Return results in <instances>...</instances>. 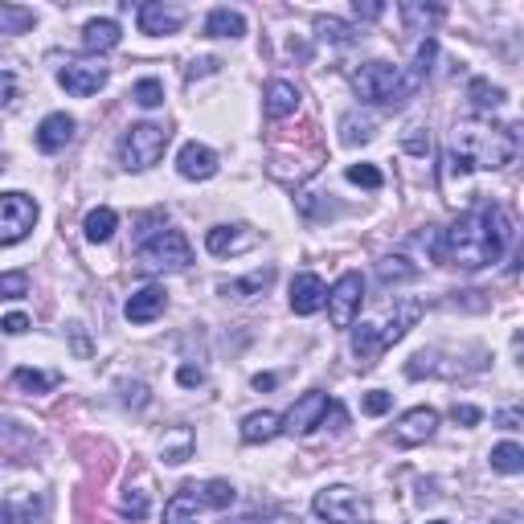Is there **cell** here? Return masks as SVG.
I'll return each instance as SVG.
<instances>
[{
  "label": "cell",
  "mask_w": 524,
  "mask_h": 524,
  "mask_svg": "<svg viewBox=\"0 0 524 524\" xmlns=\"http://www.w3.org/2000/svg\"><path fill=\"white\" fill-rule=\"evenodd\" d=\"M512 242V217L500 205H479L471 213H459L439 238V258L459 271H479L488 262H500Z\"/></svg>",
  "instance_id": "obj_1"
},
{
  "label": "cell",
  "mask_w": 524,
  "mask_h": 524,
  "mask_svg": "<svg viewBox=\"0 0 524 524\" xmlns=\"http://www.w3.org/2000/svg\"><path fill=\"white\" fill-rule=\"evenodd\" d=\"M516 160V131L500 127L492 119H459L451 131V177H467V172H496Z\"/></svg>",
  "instance_id": "obj_2"
},
{
  "label": "cell",
  "mask_w": 524,
  "mask_h": 524,
  "mask_svg": "<svg viewBox=\"0 0 524 524\" xmlns=\"http://www.w3.org/2000/svg\"><path fill=\"white\" fill-rule=\"evenodd\" d=\"M353 86H357V95H361L365 103H377V107L406 103V99L414 95L410 78H406L398 66H389V62H365V66L353 74Z\"/></svg>",
  "instance_id": "obj_3"
},
{
  "label": "cell",
  "mask_w": 524,
  "mask_h": 524,
  "mask_svg": "<svg viewBox=\"0 0 524 524\" xmlns=\"http://www.w3.org/2000/svg\"><path fill=\"white\" fill-rule=\"evenodd\" d=\"M189 262H193V246L177 230H156L136 250V267L144 275H172V271H185Z\"/></svg>",
  "instance_id": "obj_4"
},
{
  "label": "cell",
  "mask_w": 524,
  "mask_h": 524,
  "mask_svg": "<svg viewBox=\"0 0 524 524\" xmlns=\"http://www.w3.org/2000/svg\"><path fill=\"white\" fill-rule=\"evenodd\" d=\"M168 148V131L156 127V123H136V127H127L123 131V140H119V164L127 172H144L152 168Z\"/></svg>",
  "instance_id": "obj_5"
},
{
  "label": "cell",
  "mask_w": 524,
  "mask_h": 524,
  "mask_svg": "<svg viewBox=\"0 0 524 524\" xmlns=\"http://www.w3.org/2000/svg\"><path fill=\"white\" fill-rule=\"evenodd\" d=\"M418 320V308H406L393 324H361L357 332H353V353H357V361H361V369H373L377 365V357L385 353L389 344H398L406 332H410V324Z\"/></svg>",
  "instance_id": "obj_6"
},
{
  "label": "cell",
  "mask_w": 524,
  "mask_h": 524,
  "mask_svg": "<svg viewBox=\"0 0 524 524\" xmlns=\"http://www.w3.org/2000/svg\"><path fill=\"white\" fill-rule=\"evenodd\" d=\"M316 516L328 520V524H373V508L361 492L353 488H324L316 496Z\"/></svg>",
  "instance_id": "obj_7"
},
{
  "label": "cell",
  "mask_w": 524,
  "mask_h": 524,
  "mask_svg": "<svg viewBox=\"0 0 524 524\" xmlns=\"http://www.w3.org/2000/svg\"><path fill=\"white\" fill-rule=\"evenodd\" d=\"M37 205L29 193H0V246H17L33 234Z\"/></svg>",
  "instance_id": "obj_8"
},
{
  "label": "cell",
  "mask_w": 524,
  "mask_h": 524,
  "mask_svg": "<svg viewBox=\"0 0 524 524\" xmlns=\"http://www.w3.org/2000/svg\"><path fill=\"white\" fill-rule=\"evenodd\" d=\"M361 299H365V279L357 271H348L336 279V287L328 291V316L336 328H348L361 312Z\"/></svg>",
  "instance_id": "obj_9"
},
{
  "label": "cell",
  "mask_w": 524,
  "mask_h": 524,
  "mask_svg": "<svg viewBox=\"0 0 524 524\" xmlns=\"http://www.w3.org/2000/svg\"><path fill=\"white\" fill-rule=\"evenodd\" d=\"M328 406H332V398L328 393H320V389H308L303 398L287 410V418H283V430L287 434H312L320 422H324V414H328Z\"/></svg>",
  "instance_id": "obj_10"
},
{
  "label": "cell",
  "mask_w": 524,
  "mask_h": 524,
  "mask_svg": "<svg viewBox=\"0 0 524 524\" xmlns=\"http://www.w3.org/2000/svg\"><path fill=\"white\" fill-rule=\"evenodd\" d=\"M58 82L66 86L70 95L91 99V95H99L103 86H107V66L103 62H66L58 70Z\"/></svg>",
  "instance_id": "obj_11"
},
{
  "label": "cell",
  "mask_w": 524,
  "mask_h": 524,
  "mask_svg": "<svg viewBox=\"0 0 524 524\" xmlns=\"http://www.w3.org/2000/svg\"><path fill=\"white\" fill-rule=\"evenodd\" d=\"M434 430H439V414L430 406H418V410H406L393 426V443L398 447H418V443H430Z\"/></svg>",
  "instance_id": "obj_12"
},
{
  "label": "cell",
  "mask_w": 524,
  "mask_h": 524,
  "mask_svg": "<svg viewBox=\"0 0 524 524\" xmlns=\"http://www.w3.org/2000/svg\"><path fill=\"white\" fill-rule=\"evenodd\" d=\"M136 21H140L144 33L164 37V33H177L185 25V9L181 5H164V0H148V5H140Z\"/></svg>",
  "instance_id": "obj_13"
},
{
  "label": "cell",
  "mask_w": 524,
  "mask_h": 524,
  "mask_svg": "<svg viewBox=\"0 0 524 524\" xmlns=\"http://www.w3.org/2000/svg\"><path fill=\"white\" fill-rule=\"evenodd\" d=\"M328 303V287L320 275H295L291 279V312L295 316H316Z\"/></svg>",
  "instance_id": "obj_14"
},
{
  "label": "cell",
  "mask_w": 524,
  "mask_h": 524,
  "mask_svg": "<svg viewBox=\"0 0 524 524\" xmlns=\"http://www.w3.org/2000/svg\"><path fill=\"white\" fill-rule=\"evenodd\" d=\"M177 172L185 181H209V177H217V152L205 144H185L177 156Z\"/></svg>",
  "instance_id": "obj_15"
},
{
  "label": "cell",
  "mask_w": 524,
  "mask_h": 524,
  "mask_svg": "<svg viewBox=\"0 0 524 524\" xmlns=\"http://www.w3.org/2000/svg\"><path fill=\"white\" fill-rule=\"evenodd\" d=\"M164 308H168V295H164V287H144V291H136V295L127 299L123 316H127L131 324H152L156 316H164Z\"/></svg>",
  "instance_id": "obj_16"
},
{
  "label": "cell",
  "mask_w": 524,
  "mask_h": 524,
  "mask_svg": "<svg viewBox=\"0 0 524 524\" xmlns=\"http://www.w3.org/2000/svg\"><path fill=\"white\" fill-rule=\"evenodd\" d=\"M258 238L246 230V226H213L209 234H205V246H209V254H217V258H226V254H242V250H250Z\"/></svg>",
  "instance_id": "obj_17"
},
{
  "label": "cell",
  "mask_w": 524,
  "mask_h": 524,
  "mask_svg": "<svg viewBox=\"0 0 524 524\" xmlns=\"http://www.w3.org/2000/svg\"><path fill=\"white\" fill-rule=\"evenodd\" d=\"M70 140H74V119L66 111H54V115L41 119V127H37V148L41 152H62Z\"/></svg>",
  "instance_id": "obj_18"
},
{
  "label": "cell",
  "mask_w": 524,
  "mask_h": 524,
  "mask_svg": "<svg viewBox=\"0 0 524 524\" xmlns=\"http://www.w3.org/2000/svg\"><path fill=\"white\" fill-rule=\"evenodd\" d=\"M119 41H123V29L111 17H95V21H86V29H82V46L91 54H107V50L119 46Z\"/></svg>",
  "instance_id": "obj_19"
},
{
  "label": "cell",
  "mask_w": 524,
  "mask_h": 524,
  "mask_svg": "<svg viewBox=\"0 0 524 524\" xmlns=\"http://www.w3.org/2000/svg\"><path fill=\"white\" fill-rule=\"evenodd\" d=\"M41 520V500L33 492H17L0 500V524H37Z\"/></svg>",
  "instance_id": "obj_20"
},
{
  "label": "cell",
  "mask_w": 524,
  "mask_h": 524,
  "mask_svg": "<svg viewBox=\"0 0 524 524\" xmlns=\"http://www.w3.org/2000/svg\"><path fill=\"white\" fill-rule=\"evenodd\" d=\"M262 107H267L271 119H287V115H295V111H299V86L275 78V82L267 86V103H262Z\"/></svg>",
  "instance_id": "obj_21"
},
{
  "label": "cell",
  "mask_w": 524,
  "mask_h": 524,
  "mask_svg": "<svg viewBox=\"0 0 524 524\" xmlns=\"http://www.w3.org/2000/svg\"><path fill=\"white\" fill-rule=\"evenodd\" d=\"M279 430H283V418L271 414V410L246 414V418H242V443H271Z\"/></svg>",
  "instance_id": "obj_22"
},
{
  "label": "cell",
  "mask_w": 524,
  "mask_h": 524,
  "mask_svg": "<svg viewBox=\"0 0 524 524\" xmlns=\"http://www.w3.org/2000/svg\"><path fill=\"white\" fill-rule=\"evenodd\" d=\"M373 136H377V119H369V115H357V111H348V115L340 119V140H344L348 148L369 144Z\"/></svg>",
  "instance_id": "obj_23"
},
{
  "label": "cell",
  "mask_w": 524,
  "mask_h": 524,
  "mask_svg": "<svg viewBox=\"0 0 524 524\" xmlns=\"http://www.w3.org/2000/svg\"><path fill=\"white\" fill-rule=\"evenodd\" d=\"M275 283V267H262V271H254V275H246V279H234V283H222V295H234V299H254V295H262Z\"/></svg>",
  "instance_id": "obj_24"
},
{
  "label": "cell",
  "mask_w": 524,
  "mask_h": 524,
  "mask_svg": "<svg viewBox=\"0 0 524 524\" xmlns=\"http://www.w3.org/2000/svg\"><path fill=\"white\" fill-rule=\"evenodd\" d=\"M246 33V17L234 9H213L205 17V37H242Z\"/></svg>",
  "instance_id": "obj_25"
},
{
  "label": "cell",
  "mask_w": 524,
  "mask_h": 524,
  "mask_svg": "<svg viewBox=\"0 0 524 524\" xmlns=\"http://www.w3.org/2000/svg\"><path fill=\"white\" fill-rule=\"evenodd\" d=\"M160 451H164V463H185L193 455V430L189 426H172L160 439Z\"/></svg>",
  "instance_id": "obj_26"
},
{
  "label": "cell",
  "mask_w": 524,
  "mask_h": 524,
  "mask_svg": "<svg viewBox=\"0 0 524 524\" xmlns=\"http://www.w3.org/2000/svg\"><path fill=\"white\" fill-rule=\"evenodd\" d=\"M398 13H402V21H406V33H430V25L443 21V9H434V5H414V0H406Z\"/></svg>",
  "instance_id": "obj_27"
},
{
  "label": "cell",
  "mask_w": 524,
  "mask_h": 524,
  "mask_svg": "<svg viewBox=\"0 0 524 524\" xmlns=\"http://www.w3.org/2000/svg\"><path fill=\"white\" fill-rule=\"evenodd\" d=\"M115 226H119L115 209H111V205H99V209L86 213V226H82V230H86V238H91V242H111Z\"/></svg>",
  "instance_id": "obj_28"
},
{
  "label": "cell",
  "mask_w": 524,
  "mask_h": 524,
  "mask_svg": "<svg viewBox=\"0 0 524 524\" xmlns=\"http://www.w3.org/2000/svg\"><path fill=\"white\" fill-rule=\"evenodd\" d=\"M377 279L389 287V283H410V279H418V267L410 258H402V254H389V258H381L377 262Z\"/></svg>",
  "instance_id": "obj_29"
},
{
  "label": "cell",
  "mask_w": 524,
  "mask_h": 524,
  "mask_svg": "<svg viewBox=\"0 0 524 524\" xmlns=\"http://www.w3.org/2000/svg\"><path fill=\"white\" fill-rule=\"evenodd\" d=\"M492 467H496L500 475H520V471H524V447H516V443L492 447Z\"/></svg>",
  "instance_id": "obj_30"
},
{
  "label": "cell",
  "mask_w": 524,
  "mask_h": 524,
  "mask_svg": "<svg viewBox=\"0 0 524 524\" xmlns=\"http://www.w3.org/2000/svg\"><path fill=\"white\" fill-rule=\"evenodd\" d=\"M467 95H471L475 107H484V111H492V107H500V103L508 99V95H504V86H492V82H484V78H475Z\"/></svg>",
  "instance_id": "obj_31"
},
{
  "label": "cell",
  "mask_w": 524,
  "mask_h": 524,
  "mask_svg": "<svg viewBox=\"0 0 524 524\" xmlns=\"http://www.w3.org/2000/svg\"><path fill=\"white\" fill-rule=\"evenodd\" d=\"M316 33L324 41H336V46H348V41H357V29L353 25H344L336 17H316Z\"/></svg>",
  "instance_id": "obj_32"
},
{
  "label": "cell",
  "mask_w": 524,
  "mask_h": 524,
  "mask_svg": "<svg viewBox=\"0 0 524 524\" xmlns=\"http://www.w3.org/2000/svg\"><path fill=\"white\" fill-rule=\"evenodd\" d=\"M54 381H58L54 373H37V369H17V373H13V385L25 389V393H50Z\"/></svg>",
  "instance_id": "obj_33"
},
{
  "label": "cell",
  "mask_w": 524,
  "mask_h": 524,
  "mask_svg": "<svg viewBox=\"0 0 524 524\" xmlns=\"http://www.w3.org/2000/svg\"><path fill=\"white\" fill-rule=\"evenodd\" d=\"M434 54H439V46H434V41L426 37L422 41V46H418V54H414V66H410V86H414V91H418V86H422V78L430 74V62H434Z\"/></svg>",
  "instance_id": "obj_34"
},
{
  "label": "cell",
  "mask_w": 524,
  "mask_h": 524,
  "mask_svg": "<svg viewBox=\"0 0 524 524\" xmlns=\"http://www.w3.org/2000/svg\"><path fill=\"white\" fill-rule=\"evenodd\" d=\"M131 99H136L144 111H152V107L164 103V86H160L156 78H140V82H136V91H131Z\"/></svg>",
  "instance_id": "obj_35"
},
{
  "label": "cell",
  "mask_w": 524,
  "mask_h": 524,
  "mask_svg": "<svg viewBox=\"0 0 524 524\" xmlns=\"http://www.w3.org/2000/svg\"><path fill=\"white\" fill-rule=\"evenodd\" d=\"M33 25L29 9H13V5H0V33H25Z\"/></svg>",
  "instance_id": "obj_36"
},
{
  "label": "cell",
  "mask_w": 524,
  "mask_h": 524,
  "mask_svg": "<svg viewBox=\"0 0 524 524\" xmlns=\"http://www.w3.org/2000/svg\"><path fill=\"white\" fill-rule=\"evenodd\" d=\"M119 512L131 516V520H144L148 516V492L144 488H127L123 500H119Z\"/></svg>",
  "instance_id": "obj_37"
},
{
  "label": "cell",
  "mask_w": 524,
  "mask_h": 524,
  "mask_svg": "<svg viewBox=\"0 0 524 524\" xmlns=\"http://www.w3.org/2000/svg\"><path fill=\"white\" fill-rule=\"evenodd\" d=\"M344 177L353 181V185H365V189H381V185H385V177H381L373 164H353V168L344 172Z\"/></svg>",
  "instance_id": "obj_38"
},
{
  "label": "cell",
  "mask_w": 524,
  "mask_h": 524,
  "mask_svg": "<svg viewBox=\"0 0 524 524\" xmlns=\"http://www.w3.org/2000/svg\"><path fill=\"white\" fill-rule=\"evenodd\" d=\"M29 295V275L13 271V275H0V299H21Z\"/></svg>",
  "instance_id": "obj_39"
},
{
  "label": "cell",
  "mask_w": 524,
  "mask_h": 524,
  "mask_svg": "<svg viewBox=\"0 0 524 524\" xmlns=\"http://www.w3.org/2000/svg\"><path fill=\"white\" fill-rule=\"evenodd\" d=\"M361 406H365V414L377 418V414H385V410L393 406V398H389V393H381V389H373V393H365V402H361Z\"/></svg>",
  "instance_id": "obj_40"
},
{
  "label": "cell",
  "mask_w": 524,
  "mask_h": 524,
  "mask_svg": "<svg viewBox=\"0 0 524 524\" xmlns=\"http://www.w3.org/2000/svg\"><path fill=\"white\" fill-rule=\"evenodd\" d=\"M13 99H17V78L9 70H0V107L13 103Z\"/></svg>",
  "instance_id": "obj_41"
},
{
  "label": "cell",
  "mask_w": 524,
  "mask_h": 524,
  "mask_svg": "<svg viewBox=\"0 0 524 524\" xmlns=\"http://www.w3.org/2000/svg\"><path fill=\"white\" fill-rule=\"evenodd\" d=\"M123 402L127 406H148V389L136 381V385H123Z\"/></svg>",
  "instance_id": "obj_42"
},
{
  "label": "cell",
  "mask_w": 524,
  "mask_h": 524,
  "mask_svg": "<svg viewBox=\"0 0 524 524\" xmlns=\"http://www.w3.org/2000/svg\"><path fill=\"white\" fill-rule=\"evenodd\" d=\"M0 328H5L9 336H21V332L29 328V316H21V312H13V316H5V320H0Z\"/></svg>",
  "instance_id": "obj_43"
},
{
  "label": "cell",
  "mask_w": 524,
  "mask_h": 524,
  "mask_svg": "<svg viewBox=\"0 0 524 524\" xmlns=\"http://www.w3.org/2000/svg\"><path fill=\"white\" fill-rule=\"evenodd\" d=\"M451 418H455V422H463V426H475L484 414H479L475 406H455V410H451Z\"/></svg>",
  "instance_id": "obj_44"
},
{
  "label": "cell",
  "mask_w": 524,
  "mask_h": 524,
  "mask_svg": "<svg viewBox=\"0 0 524 524\" xmlns=\"http://www.w3.org/2000/svg\"><path fill=\"white\" fill-rule=\"evenodd\" d=\"M353 13H357V17H365V21H377V17L385 13V5H377V0H369V5H361V0H357V5H353Z\"/></svg>",
  "instance_id": "obj_45"
},
{
  "label": "cell",
  "mask_w": 524,
  "mask_h": 524,
  "mask_svg": "<svg viewBox=\"0 0 524 524\" xmlns=\"http://www.w3.org/2000/svg\"><path fill=\"white\" fill-rule=\"evenodd\" d=\"M177 377H181V385H201V381H205V377H201V369H193V365H185Z\"/></svg>",
  "instance_id": "obj_46"
},
{
  "label": "cell",
  "mask_w": 524,
  "mask_h": 524,
  "mask_svg": "<svg viewBox=\"0 0 524 524\" xmlns=\"http://www.w3.org/2000/svg\"><path fill=\"white\" fill-rule=\"evenodd\" d=\"M496 422H504L508 430H516V426H520V410H500V414H496Z\"/></svg>",
  "instance_id": "obj_47"
},
{
  "label": "cell",
  "mask_w": 524,
  "mask_h": 524,
  "mask_svg": "<svg viewBox=\"0 0 524 524\" xmlns=\"http://www.w3.org/2000/svg\"><path fill=\"white\" fill-rule=\"evenodd\" d=\"M275 385H279L275 373H258V377H254V389H275Z\"/></svg>",
  "instance_id": "obj_48"
},
{
  "label": "cell",
  "mask_w": 524,
  "mask_h": 524,
  "mask_svg": "<svg viewBox=\"0 0 524 524\" xmlns=\"http://www.w3.org/2000/svg\"><path fill=\"white\" fill-rule=\"evenodd\" d=\"M496 524H524V520H520V516H516V512H508V516H500V520H496Z\"/></svg>",
  "instance_id": "obj_49"
},
{
  "label": "cell",
  "mask_w": 524,
  "mask_h": 524,
  "mask_svg": "<svg viewBox=\"0 0 524 524\" xmlns=\"http://www.w3.org/2000/svg\"><path fill=\"white\" fill-rule=\"evenodd\" d=\"M267 524H299V520H291V516H271Z\"/></svg>",
  "instance_id": "obj_50"
},
{
  "label": "cell",
  "mask_w": 524,
  "mask_h": 524,
  "mask_svg": "<svg viewBox=\"0 0 524 524\" xmlns=\"http://www.w3.org/2000/svg\"><path fill=\"white\" fill-rule=\"evenodd\" d=\"M430 524H447V520H430Z\"/></svg>",
  "instance_id": "obj_51"
},
{
  "label": "cell",
  "mask_w": 524,
  "mask_h": 524,
  "mask_svg": "<svg viewBox=\"0 0 524 524\" xmlns=\"http://www.w3.org/2000/svg\"><path fill=\"white\" fill-rule=\"evenodd\" d=\"M181 524H197V520H181Z\"/></svg>",
  "instance_id": "obj_52"
}]
</instances>
